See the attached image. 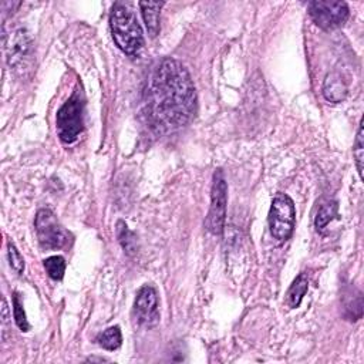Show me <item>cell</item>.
<instances>
[{
  "mask_svg": "<svg viewBox=\"0 0 364 364\" xmlns=\"http://www.w3.org/2000/svg\"><path fill=\"white\" fill-rule=\"evenodd\" d=\"M154 114L171 127L188 124L197 113V92L188 70L174 58H164L151 81Z\"/></svg>",
  "mask_w": 364,
  "mask_h": 364,
  "instance_id": "obj_1",
  "label": "cell"
},
{
  "mask_svg": "<svg viewBox=\"0 0 364 364\" xmlns=\"http://www.w3.org/2000/svg\"><path fill=\"white\" fill-rule=\"evenodd\" d=\"M110 29L117 47L127 56L136 57L144 47L142 29L133 9L125 3H114L110 13Z\"/></svg>",
  "mask_w": 364,
  "mask_h": 364,
  "instance_id": "obj_2",
  "label": "cell"
},
{
  "mask_svg": "<svg viewBox=\"0 0 364 364\" xmlns=\"http://www.w3.org/2000/svg\"><path fill=\"white\" fill-rule=\"evenodd\" d=\"M56 128L61 142L73 144L84 130V97L76 89L72 97L64 103L56 116Z\"/></svg>",
  "mask_w": 364,
  "mask_h": 364,
  "instance_id": "obj_3",
  "label": "cell"
},
{
  "mask_svg": "<svg viewBox=\"0 0 364 364\" xmlns=\"http://www.w3.org/2000/svg\"><path fill=\"white\" fill-rule=\"evenodd\" d=\"M34 229L39 244L45 250L64 249L73 244V235L64 229L52 209L43 208L36 213Z\"/></svg>",
  "mask_w": 364,
  "mask_h": 364,
  "instance_id": "obj_4",
  "label": "cell"
},
{
  "mask_svg": "<svg viewBox=\"0 0 364 364\" xmlns=\"http://www.w3.org/2000/svg\"><path fill=\"white\" fill-rule=\"evenodd\" d=\"M268 222L270 233L275 239L285 242L292 237L296 222V208L289 195L279 192L273 198Z\"/></svg>",
  "mask_w": 364,
  "mask_h": 364,
  "instance_id": "obj_5",
  "label": "cell"
},
{
  "mask_svg": "<svg viewBox=\"0 0 364 364\" xmlns=\"http://www.w3.org/2000/svg\"><path fill=\"white\" fill-rule=\"evenodd\" d=\"M226 204H228V184L222 169H217L212 180L211 189V206L205 221V228L212 235H221L226 221Z\"/></svg>",
  "mask_w": 364,
  "mask_h": 364,
  "instance_id": "obj_6",
  "label": "cell"
},
{
  "mask_svg": "<svg viewBox=\"0 0 364 364\" xmlns=\"http://www.w3.org/2000/svg\"><path fill=\"white\" fill-rule=\"evenodd\" d=\"M349 6L345 2L316 0L309 3V16L313 23L323 30H334L343 26L349 19Z\"/></svg>",
  "mask_w": 364,
  "mask_h": 364,
  "instance_id": "obj_7",
  "label": "cell"
},
{
  "mask_svg": "<svg viewBox=\"0 0 364 364\" xmlns=\"http://www.w3.org/2000/svg\"><path fill=\"white\" fill-rule=\"evenodd\" d=\"M134 317L138 325L154 328L160 323V301L158 293L151 285H144L136 296Z\"/></svg>",
  "mask_w": 364,
  "mask_h": 364,
  "instance_id": "obj_8",
  "label": "cell"
},
{
  "mask_svg": "<svg viewBox=\"0 0 364 364\" xmlns=\"http://www.w3.org/2000/svg\"><path fill=\"white\" fill-rule=\"evenodd\" d=\"M33 50V41L29 33L25 29H20L14 33L13 41L10 45V52H9V64L12 67L19 66V64L23 63V60L29 58L32 56Z\"/></svg>",
  "mask_w": 364,
  "mask_h": 364,
  "instance_id": "obj_9",
  "label": "cell"
},
{
  "mask_svg": "<svg viewBox=\"0 0 364 364\" xmlns=\"http://www.w3.org/2000/svg\"><path fill=\"white\" fill-rule=\"evenodd\" d=\"M347 85L339 73H330L323 83V96L330 103H341L347 97Z\"/></svg>",
  "mask_w": 364,
  "mask_h": 364,
  "instance_id": "obj_10",
  "label": "cell"
},
{
  "mask_svg": "<svg viewBox=\"0 0 364 364\" xmlns=\"http://www.w3.org/2000/svg\"><path fill=\"white\" fill-rule=\"evenodd\" d=\"M164 2H140L141 14L149 37H157L160 33V14Z\"/></svg>",
  "mask_w": 364,
  "mask_h": 364,
  "instance_id": "obj_11",
  "label": "cell"
},
{
  "mask_svg": "<svg viewBox=\"0 0 364 364\" xmlns=\"http://www.w3.org/2000/svg\"><path fill=\"white\" fill-rule=\"evenodd\" d=\"M309 290V279H308V275L306 273H301L299 275L296 279L293 281V283L290 285L289 290H288V295H286V301H288V305L289 308L292 309H296L301 306L302 301L305 295L308 293Z\"/></svg>",
  "mask_w": 364,
  "mask_h": 364,
  "instance_id": "obj_12",
  "label": "cell"
},
{
  "mask_svg": "<svg viewBox=\"0 0 364 364\" xmlns=\"http://www.w3.org/2000/svg\"><path fill=\"white\" fill-rule=\"evenodd\" d=\"M117 238L120 245L122 246L124 252L128 256H134L138 252V241L136 233L133 231H130V228L127 226V224L124 221H118L117 222Z\"/></svg>",
  "mask_w": 364,
  "mask_h": 364,
  "instance_id": "obj_13",
  "label": "cell"
},
{
  "mask_svg": "<svg viewBox=\"0 0 364 364\" xmlns=\"http://www.w3.org/2000/svg\"><path fill=\"white\" fill-rule=\"evenodd\" d=\"M97 343L100 347L105 350H117L122 345V334L118 326H111L109 329H105L97 336Z\"/></svg>",
  "mask_w": 364,
  "mask_h": 364,
  "instance_id": "obj_14",
  "label": "cell"
},
{
  "mask_svg": "<svg viewBox=\"0 0 364 364\" xmlns=\"http://www.w3.org/2000/svg\"><path fill=\"white\" fill-rule=\"evenodd\" d=\"M337 202L336 201H326L320 205L317 215L314 220V226L319 232H322L337 215Z\"/></svg>",
  "mask_w": 364,
  "mask_h": 364,
  "instance_id": "obj_15",
  "label": "cell"
},
{
  "mask_svg": "<svg viewBox=\"0 0 364 364\" xmlns=\"http://www.w3.org/2000/svg\"><path fill=\"white\" fill-rule=\"evenodd\" d=\"M45 269L53 281H61L64 272H66V261L63 256H50V258L45 259Z\"/></svg>",
  "mask_w": 364,
  "mask_h": 364,
  "instance_id": "obj_16",
  "label": "cell"
},
{
  "mask_svg": "<svg viewBox=\"0 0 364 364\" xmlns=\"http://www.w3.org/2000/svg\"><path fill=\"white\" fill-rule=\"evenodd\" d=\"M353 157L356 161L357 173L363 181V169H364V133H363V120L358 124V131L357 137L353 145Z\"/></svg>",
  "mask_w": 364,
  "mask_h": 364,
  "instance_id": "obj_17",
  "label": "cell"
},
{
  "mask_svg": "<svg viewBox=\"0 0 364 364\" xmlns=\"http://www.w3.org/2000/svg\"><path fill=\"white\" fill-rule=\"evenodd\" d=\"M13 317H14V322H16L17 328L21 332H29L30 330V325L28 322L26 312L23 309V303H21V301H20L19 293L13 295Z\"/></svg>",
  "mask_w": 364,
  "mask_h": 364,
  "instance_id": "obj_18",
  "label": "cell"
},
{
  "mask_svg": "<svg viewBox=\"0 0 364 364\" xmlns=\"http://www.w3.org/2000/svg\"><path fill=\"white\" fill-rule=\"evenodd\" d=\"M8 256H9V264L10 268L17 273L21 275L25 272V259L23 256L20 255V252L17 250V248L14 246V244L12 241L8 242Z\"/></svg>",
  "mask_w": 364,
  "mask_h": 364,
  "instance_id": "obj_19",
  "label": "cell"
},
{
  "mask_svg": "<svg viewBox=\"0 0 364 364\" xmlns=\"http://www.w3.org/2000/svg\"><path fill=\"white\" fill-rule=\"evenodd\" d=\"M8 320H9L8 303H6V299L3 297V301H2V322H3V325H6V323H8Z\"/></svg>",
  "mask_w": 364,
  "mask_h": 364,
  "instance_id": "obj_20",
  "label": "cell"
}]
</instances>
